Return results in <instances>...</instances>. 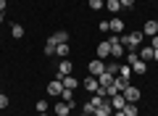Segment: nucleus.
Listing matches in <instances>:
<instances>
[{
    "mask_svg": "<svg viewBox=\"0 0 158 116\" xmlns=\"http://www.w3.org/2000/svg\"><path fill=\"white\" fill-rule=\"evenodd\" d=\"M127 63H129L132 74H145V71H148V63L142 61V58L135 53V50H132V53H127Z\"/></svg>",
    "mask_w": 158,
    "mask_h": 116,
    "instance_id": "obj_1",
    "label": "nucleus"
},
{
    "mask_svg": "<svg viewBox=\"0 0 158 116\" xmlns=\"http://www.w3.org/2000/svg\"><path fill=\"white\" fill-rule=\"evenodd\" d=\"M140 42H142V32H129V34L121 37V45H124V50H129V53H132Z\"/></svg>",
    "mask_w": 158,
    "mask_h": 116,
    "instance_id": "obj_2",
    "label": "nucleus"
},
{
    "mask_svg": "<svg viewBox=\"0 0 158 116\" xmlns=\"http://www.w3.org/2000/svg\"><path fill=\"white\" fill-rule=\"evenodd\" d=\"M95 116H113V108H111V100L103 98L100 103L95 105Z\"/></svg>",
    "mask_w": 158,
    "mask_h": 116,
    "instance_id": "obj_3",
    "label": "nucleus"
},
{
    "mask_svg": "<svg viewBox=\"0 0 158 116\" xmlns=\"http://www.w3.org/2000/svg\"><path fill=\"white\" fill-rule=\"evenodd\" d=\"M61 92H63V82H61V77L58 79H53V82H48V95H53V98H61Z\"/></svg>",
    "mask_w": 158,
    "mask_h": 116,
    "instance_id": "obj_4",
    "label": "nucleus"
},
{
    "mask_svg": "<svg viewBox=\"0 0 158 116\" xmlns=\"http://www.w3.org/2000/svg\"><path fill=\"white\" fill-rule=\"evenodd\" d=\"M48 42H50V45H63V42H69V32L58 29L56 34H50V37H48Z\"/></svg>",
    "mask_w": 158,
    "mask_h": 116,
    "instance_id": "obj_5",
    "label": "nucleus"
},
{
    "mask_svg": "<svg viewBox=\"0 0 158 116\" xmlns=\"http://www.w3.org/2000/svg\"><path fill=\"white\" fill-rule=\"evenodd\" d=\"M124 105H127L124 92H116V95H111V108H113V111H121Z\"/></svg>",
    "mask_w": 158,
    "mask_h": 116,
    "instance_id": "obj_6",
    "label": "nucleus"
},
{
    "mask_svg": "<svg viewBox=\"0 0 158 116\" xmlns=\"http://www.w3.org/2000/svg\"><path fill=\"white\" fill-rule=\"evenodd\" d=\"M103 71H106V63H103L100 58H95V61H90V77H100Z\"/></svg>",
    "mask_w": 158,
    "mask_h": 116,
    "instance_id": "obj_7",
    "label": "nucleus"
},
{
    "mask_svg": "<svg viewBox=\"0 0 158 116\" xmlns=\"http://www.w3.org/2000/svg\"><path fill=\"white\" fill-rule=\"evenodd\" d=\"M71 69H74V63L69 61V58H63V61L58 63V77H69V74H71Z\"/></svg>",
    "mask_w": 158,
    "mask_h": 116,
    "instance_id": "obj_8",
    "label": "nucleus"
},
{
    "mask_svg": "<svg viewBox=\"0 0 158 116\" xmlns=\"http://www.w3.org/2000/svg\"><path fill=\"white\" fill-rule=\"evenodd\" d=\"M142 32H145V37H156V34H158V24H156V19L142 24Z\"/></svg>",
    "mask_w": 158,
    "mask_h": 116,
    "instance_id": "obj_9",
    "label": "nucleus"
},
{
    "mask_svg": "<svg viewBox=\"0 0 158 116\" xmlns=\"http://www.w3.org/2000/svg\"><path fill=\"white\" fill-rule=\"evenodd\" d=\"M124 98H127V103H137V100H140V90L129 84V87L124 90Z\"/></svg>",
    "mask_w": 158,
    "mask_h": 116,
    "instance_id": "obj_10",
    "label": "nucleus"
},
{
    "mask_svg": "<svg viewBox=\"0 0 158 116\" xmlns=\"http://www.w3.org/2000/svg\"><path fill=\"white\" fill-rule=\"evenodd\" d=\"M85 90H90L92 95L100 92V82H98V77H87V79H85Z\"/></svg>",
    "mask_w": 158,
    "mask_h": 116,
    "instance_id": "obj_11",
    "label": "nucleus"
},
{
    "mask_svg": "<svg viewBox=\"0 0 158 116\" xmlns=\"http://www.w3.org/2000/svg\"><path fill=\"white\" fill-rule=\"evenodd\" d=\"M98 58H100V61L103 58H111V42H108V40L98 45Z\"/></svg>",
    "mask_w": 158,
    "mask_h": 116,
    "instance_id": "obj_12",
    "label": "nucleus"
},
{
    "mask_svg": "<svg viewBox=\"0 0 158 116\" xmlns=\"http://www.w3.org/2000/svg\"><path fill=\"white\" fill-rule=\"evenodd\" d=\"M61 100H63V103H69V105L74 108V105H77V100H74V90L63 87V92H61Z\"/></svg>",
    "mask_w": 158,
    "mask_h": 116,
    "instance_id": "obj_13",
    "label": "nucleus"
},
{
    "mask_svg": "<svg viewBox=\"0 0 158 116\" xmlns=\"http://www.w3.org/2000/svg\"><path fill=\"white\" fill-rule=\"evenodd\" d=\"M69 111H71V105L63 103V100H58L56 103V116H69Z\"/></svg>",
    "mask_w": 158,
    "mask_h": 116,
    "instance_id": "obj_14",
    "label": "nucleus"
},
{
    "mask_svg": "<svg viewBox=\"0 0 158 116\" xmlns=\"http://www.w3.org/2000/svg\"><path fill=\"white\" fill-rule=\"evenodd\" d=\"M108 24H111V32L113 34H121V32H124V21H121V19H111Z\"/></svg>",
    "mask_w": 158,
    "mask_h": 116,
    "instance_id": "obj_15",
    "label": "nucleus"
},
{
    "mask_svg": "<svg viewBox=\"0 0 158 116\" xmlns=\"http://www.w3.org/2000/svg\"><path fill=\"white\" fill-rule=\"evenodd\" d=\"M121 55H124V45H121V42H113L111 45V58H121Z\"/></svg>",
    "mask_w": 158,
    "mask_h": 116,
    "instance_id": "obj_16",
    "label": "nucleus"
},
{
    "mask_svg": "<svg viewBox=\"0 0 158 116\" xmlns=\"http://www.w3.org/2000/svg\"><path fill=\"white\" fill-rule=\"evenodd\" d=\"M106 11L118 13V11H121V3H118V0H106Z\"/></svg>",
    "mask_w": 158,
    "mask_h": 116,
    "instance_id": "obj_17",
    "label": "nucleus"
},
{
    "mask_svg": "<svg viewBox=\"0 0 158 116\" xmlns=\"http://www.w3.org/2000/svg\"><path fill=\"white\" fill-rule=\"evenodd\" d=\"M61 82H63V87H69V90H77V84H79L71 74H69V77H61Z\"/></svg>",
    "mask_w": 158,
    "mask_h": 116,
    "instance_id": "obj_18",
    "label": "nucleus"
},
{
    "mask_svg": "<svg viewBox=\"0 0 158 116\" xmlns=\"http://www.w3.org/2000/svg\"><path fill=\"white\" fill-rule=\"evenodd\" d=\"M121 111H124L127 116H140V111H137V103H127Z\"/></svg>",
    "mask_w": 158,
    "mask_h": 116,
    "instance_id": "obj_19",
    "label": "nucleus"
},
{
    "mask_svg": "<svg viewBox=\"0 0 158 116\" xmlns=\"http://www.w3.org/2000/svg\"><path fill=\"white\" fill-rule=\"evenodd\" d=\"M127 87H129V79H124V77H118V74H116V90H118V92H124Z\"/></svg>",
    "mask_w": 158,
    "mask_h": 116,
    "instance_id": "obj_20",
    "label": "nucleus"
},
{
    "mask_svg": "<svg viewBox=\"0 0 158 116\" xmlns=\"http://www.w3.org/2000/svg\"><path fill=\"white\" fill-rule=\"evenodd\" d=\"M56 55H58V58H66V55H69V42L56 45Z\"/></svg>",
    "mask_w": 158,
    "mask_h": 116,
    "instance_id": "obj_21",
    "label": "nucleus"
},
{
    "mask_svg": "<svg viewBox=\"0 0 158 116\" xmlns=\"http://www.w3.org/2000/svg\"><path fill=\"white\" fill-rule=\"evenodd\" d=\"M11 34H13V37H24V27H21V24H13V27H11Z\"/></svg>",
    "mask_w": 158,
    "mask_h": 116,
    "instance_id": "obj_22",
    "label": "nucleus"
},
{
    "mask_svg": "<svg viewBox=\"0 0 158 116\" xmlns=\"http://www.w3.org/2000/svg\"><path fill=\"white\" fill-rule=\"evenodd\" d=\"M82 114H87V116H90V114H95V103H92V100H87V103L82 105Z\"/></svg>",
    "mask_w": 158,
    "mask_h": 116,
    "instance_id": "obj_23",
    "label": "nucleus"
},
{
    "mask_svg": "<svg viewBox=\"0 0 158 116\" xmlns=\"http://www.w3.org/2000/svg\"><path fill=\"white\" fill-rule=\"evenodd\" d=\"M90 8L92 11H100V8H106V0H90Z\"/></svg>",
    "mask_w": 158,
    "mask_h": 116,
    "instance_id": "obj_24",
    "label": "nucleus"
},
{
    "mask_svg": "<svg viewBox=\"0 0 158 116\" xmlns=\"http://www.w3.org/2000/svg\"><path fill=\"white\" fill-rule=\"evenodd\" d=\"M118 77H124V79H129V77H132V69H129V63L118 69Z\"/></svg>",
    "mask_w": 158,
    "mask_h": 116,
    "instance_id": "obj_25",
    "label": "nucleus"
},
{
    "mask_svg": "<svg viewBox=\"0 0 158 116\" xmlns=\"http://www.w3.org/2000/svg\"><path fill=\"white\" fill-rule=\"evenodd\" d=\"M118 69H121V66H118L116 61H113V63H106V71H111V74H118Z\"/></svg>",
    "mask_w": 158,
    "mask_h": 116,
    "instance_id": "obj_26",
    "label": "nucleus"
},
{
    "mask_svg": "<svg viewBox=\"0 0 158 116\" xmlns=\"http://www.w3.org/2000/svg\"><path fill=\"white\" fill-rule=\"evenodd\" d=\"M45 55H56V45H50V42H45Z\"/></svg>",
    "mask_w": 158,
    "mask_h": 116,
    "instance_id": "obj_27",
    "label": "nucleus"
},
{
    "mask_svg": "<svg viewBox=\"0 0 158 116\" xmlns=\"http://www.w3.org/2000/svg\"><path fill=\"white\" fill-rule=\"evenodd\" d=\"M8 103H11V100H8V98H6V95L0 92V111H3V108H8Z\"/></svg>",
    "mask_w": 158,
    "mask_h": 116,
    "instance_id": "obj_28",
    "label": "nucleus"
},
{
    "mask_svg": "<svg viewBox=\"0 0 158 116\" xmlns=\"http://www.w3.org/2000/svg\"><path fill=\"white\" fill-rule=\"evenodd\" d=\"M42 111H48V103L45 100H37V114H42Z\"/></svg>",
    "mask_w": 158,
    "mask_h": 116,
    "instance_id": "obj_29",
    "label": "nucleus"
},
{
    "mask_svg": "<svg viewBox=\"0 0 158 116\" xmlns=\"http://www.w3.org/2000/svg\"><path fill=\"white\" fill-rule=\"evenodd\" d=\"M100 32H103V34L111 32V24H108V21H100Z\"/></svg>",
    "mask_w": 158,
    "mask_h": 116,
    "instance_id": "obj_30",
    "label": "nucleus"
},
{
    "mask_svg": "<svg viewBox=\"0 0 158 116\" xmlns=\"http://www.w3.org/2000/svg\"><path fill=\"white\" fill-rule=\"evenodd\" d=\"M118 3H121V8H132L135 6V0H118Z\"/></svg>",
    "mask_w": 158,
    "mask_h": 116,
    "instance_id": "obj_31",
    "label": "nucleus"
},
{
    "mask_svg": "<svg viewBox=\"0 0 158 116\" xmlns=\"http://www.w3.org/2000/svg\"><path fill=\"white\" fill-rule=\"evenodd\" d=\"M150 45H153V48H158V34H156V37H150Z\"/></svg>",
    "mask_w": 158,
    "mask_h": 116,
    "instance_id": "obj_32",
    "label": "nucleus"
},
{
    "mask_svg": "<svg viewBox=\"0 0 158 116\" xmlns=\"http://www.w3.org/2000/svg\"><path fill=\"white\" fill-rule=\"evenodd\" d=\"M113 116H127V114H124V111H113Z\"/></svg>",
    "mask_w": 158,
    "mask_h": 116,
    "instance_id": "obj_33",
    "label": "nucleus"
},
{
    "mask_svg": "<svg viewBox=\"0 0 158 116\" xmlns=\"http://www.w3.org/2000/svg\"><path fill=\"white\" fill-rule=\"evenodd\" d=\"M40 116H50V114H48V111H42V114H40Z\"/></svg>",
    "mask_w": 158,
    "mask_h": 116,
    "instance_id": "obj_34",
    "label": "nucleus"
},
{
    "mask_svg": "<svg viewBox=\"0 0 158 116\" xmlns=\"http://www.w3.org/2000/svg\"><path fill=\"white\" fill-rule=\"evenodd\" d=\"M153 58H156V61H158V48H156V55H153Z\"/></svg>",
    "mask_w": 158,
    "mask_h": 116,
    "instance_id": "obj_35",
    "label": "nucleus"
},
{
    "mask_svg": "<svg viewBox=\"0 0 158 116\" xmlns=\"http://www.w3.org/2000/svg\"><path fill=\"white\" fill-rule=\"evenodd\" d=\"M3 19H6V16H3V13H0V24H3Z\"/></svg>",
    "mask_w": 158,
    "mask_h": 116,
    "instance_id": "obj_36",
    "label": "nucleus"
},
{
    "mask_svg": "<svg viewBox=\"0 0 158 116\" xmlns=\"http://www.w3.org/2000/svg\"><path fill=\"white\" fill-rule=\"evenodd\" d=\"M156 24H158V19H156Z\"/></svg>",
    "mask_w": 158,
    "mask_h": 116,
    "instance_id": "obj_37",
    "label": "nucleus"
},
{
    "mask_svg": "<svg viewBox=\"0 0 158 116\" xmlns=\"http://www.w3.org/2000/svg\"><path fill=\"white\" fill-rule=\"evenodd\" d=\"M142 116H148V114H142Z\"/></svg>",
    "mask_w": 158,
    "mask_h": 116,
    "instance_id": "obj_38",
    "label": "nucleus"
}]
</instances>
